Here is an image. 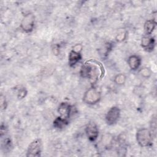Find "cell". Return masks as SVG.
<instances>
[{"label":"cell","mask_w":157,"mask_h":157,"mask_svg":"<svg viewBox=\"0 0 157 157\" xmlns=\"http://www.w3.org/2000/svg\"><path fill=\"white\" fill-rule=\"evenodd\" d=\"M80 74L82 77L87 78L92 83H94L98 79L104 77V67L99 61L95 60L87 61L82 66Z\"/></svg>","instance_id":"6da1fadb"},{"label":"cell","mask_w":157,"mask_h":157,"mask_svg":"<svg viewBox=\"0 0 157 157\" xmlns=\"http://www.w3.org/2000/svg\"><path fill=\"white\" fill-rule=\"evenodd\" d=\"M153 136L147 128H140L136 133V140L139 145L142 147H149L152 144Z\"/></svg>","instance_id":"7a4b0ae2"},{"label":"cell","mask_w":157,"mask_h":157,"mask_svg":"<svg viewBox=\"0 0 157 157\" xmlns=\"http://www.w3.org/2000/svg\"><path fill=\"white\" fill-rule=\"evenodd\" d=\"M101 99V93L96 88L88 89L83 96V101L85 103L90 105L96 104Z\"/></svg>","instance_id":"3957f363"},{"label":"cell","mask_w":157,"mask_h":157,"mask_svg":"<svg viewBox=\"0 0 157 157\" xmlns=\"http://www.w3.org/2000/svg\"><path fill=\"white\" fill-rule=\"evenodd\" d=\"M42 149V143L40 139H36L29 145L27 150L26 156H40Z\"/></svg>","instance_id":"277c9868"},{"label":"cell","mask_w":157,"mask_h":157,"mask_svg":"<svg viewBox=\"0 0 157 157\" xmlns=\"http://www.w3.org/2000/svg\"><path fill=\"white\" fill-rule=\"evenodd\" d=\"M35 21V17L31 13H28L26 14L21 22L20 27L22 30L27 33H31L34 28Z\"/></svg>","instance_id":"5b68a950"},{"label":"cell","mask_w":157,"mask_h":157,"mask_svg":"<svg viewBox=\"0 0 157 157\" xmlns=\"http://www.w3.org/2000/svg\"><path fill=\"white\" fill-rule=\"evenodd\" d=\"M120 115V110L117 106L112 107L105 115V121L109 125L115 124Z\"/></svg>","instance_id":"8992f818"},{"label":"cell","mask_w":157,"mask_h":157,"mask_svg":"<svg viewBox=\"0 0 157 157\" xmlns=\"http://www.w3.org/2000/svg\"><path fill=\"white\" fill-rule=\"evenodd\" d=\"M86 135L90 142H94L99 136V130L94 123H90L85 128Z\"/></svg>","instance_id":"52a82bcc"},{"label":"cell","mask_w":157,"mask_h":157,"mask_svg":"<svg viewBox=\"0 0 157 157\" xmlns=\"http://www.w3.org/2000/svg\"><path fill=\"white\" fill-rule=\"evenodd\" d=\"M72 110V106L67 102H61L58 108V112L59 113V117L68 120L70 117Z\"/></svg>","instance_id":"ba28073f"},{"label":"cell","mask_w":157,"mask_h":157,"mask_svg":"<svg viewBox=\"0 0 157 157\" xmlns=\"http://www.w3.org/2000/svg\"><path fill=\"white\" fill-rule=\"evenodd\" d=\"M155 40L153 37L144 36L141 40V46L147 51H151L155 47Z\"/></svg>","instance_id":"9c48e42d"},{"label":"cell","mask_w":157,"mask_h":157,"mask_svg":"<svg viewBox=\"0 0 157 157\" xmlns=\"http://www.w3.org/2000/svg\"><path fill=\"white\" fill-rule=\"evenodd\" d=\"M128 64L132 70L135 71L138 69L140 66L141 59L137 55H131L128 59Z\"/></svg>","instance_id":"30bf717a"},{"label":"cell","mask_w":157,"mask_h":157,"mask_svg":"<svg viewBox=\"0 0 157 157\" xmlns=\"http://www.w3.org/2000/svg\"><path fill=\"white\" fill-rule=\"evenodd\" d=\"M81 59L82 56L80 53L76 52L72 50L70 52L68 56V61L71 66H75Z\"/></svg>","instance_id":"8fae6325"},{"label":"cell","mask_w":157,"mask_h":157,"mask_svg":"<svg viewBox=\"0 0 157 157\" xmlns=\"http://www.w3.org/2000/svg\"><path fill=\"white\" fill-rule=\"evenodd\" d=\"M156 22L154 20H147L144 24V31L147 35H150L154 31Z\"/></svg>","instance_id":"7c38bea8"},{"label":"cell","mask_w":157,"mask_h":157,"mask_svg":"<svg viewBox=\"0 0 157 157\" xmlns=\"http://www.w3.org/2000/svg\"><path fill=\"white\" fill-rule=\"evenodd\" d=\"M68 123V120L61 118V117H58L53 121V126L58 129L64 128Z\"/></svg>","instance_id":"4fadbf2b"},{"label":"cell","mask_w":157,"mask_h":157,"mask_svg":"<svg viewBox=\"0 0 157 157\" xmlns=\"http://www.w3.org/2000/svg\"><path fill=\"white\" fill-rule=\"evenodd\" d=\"M153 137H156V117H153L150 122V129Z\"/></svg>","instance_id":"5bb4252c"},{"label":"cell","mask_w":157,"mask_h":157,"mask_svg":"<svg viewBox=\"0 0 157 157\" xmlns=\"http://www.w3.org/2000/svg\"><path fill=\"white\" fill-rule=\"evenodd\" d=\"M126 76L123 74H119L115 77L114 81L118 85H123L126 81Z\"/></svg>","instance_id":"9a60e30c"},{"label":"cell","mask_w":157,"mask_h":157,"mask_svg":"<svg viewBox=\"0 0 157 157\" xmlns=\"http://www.w3.org/2000/svg\"><path fill=\"white\" fill-rule=\"evenodd\" d=\"M27 94V91L25 88L20 86L17 90V97L18 99L24 98Z\"/></svg>","instance_id":"2e32d148"},{"label":"cell","mask_w":157,"mask_h":157,"mask_svg":"<svg viewBox=\"0 0 157 157\" xmlns=\"http://www.w3.org/2000/svg\"><path fill=\"white\" fill-rule=\"evenodd\" d=\"M140 74H141V75L145 78H148L150 75H151V71L147 68V67H144L142 69H141V70L140 71Z\"/></svg>","instance_id":"e0dca14e"},{"label":"cell","mask_w":157,"mask_h":157,"mask_svg":"<svg viewBox=\"0 0 157 157\" xmlns=\"http://www.w3.org/2000/svg\"><path fill=\"white\" fill-rule=\"evenodd\" d=\"M126 37V33L125 32H120L116 36V40L118 42H122L123 41Z\"/></svg>","instance_id":"ac0fdd59"},{"label":"cell","mask_w":157,"mask_h":157,"mask_svg":"<svg viewBox=\"0 0 157 157\" xmlns=\"http://www.w3.org/2000/svg\"><path fill=\"white\" fill-rule=\"evenodd\" d=\"M0 105H1V110H4L7 107V102L6 100L5 96H4L2 94L0 96Z\"/></svg>","instance_id":"d6986e66"},{"label":"cell","mask_w":157,"mask_h":157,"mask_svg":"<svg viewBox=\"0 0 157 157\" xmlns=\"http://www.w3.org/2000/svg\"><path fill=\"white\" fill-rule=\"evenodd\" d=\"M82 46L80 44H76L74 46L72 50L78 53H80V52L82 51Z\"/></svg>","instance_id":"ffe728a7"},{"label":"cell","mask_w":157,"mask_h":157,"mask_svg":"<svg viewBox=\"0 0 157 157\" xmlns=\"http://www.w3.org/2000/svg\"><path fill=\"white\" fill-rule=\"evenodd\" d=\"M53 52L55 55H57L59 53V47L58 45H55L53 48Z\"/></svg>","instance_id":"44dd1931"}]
</instances>
